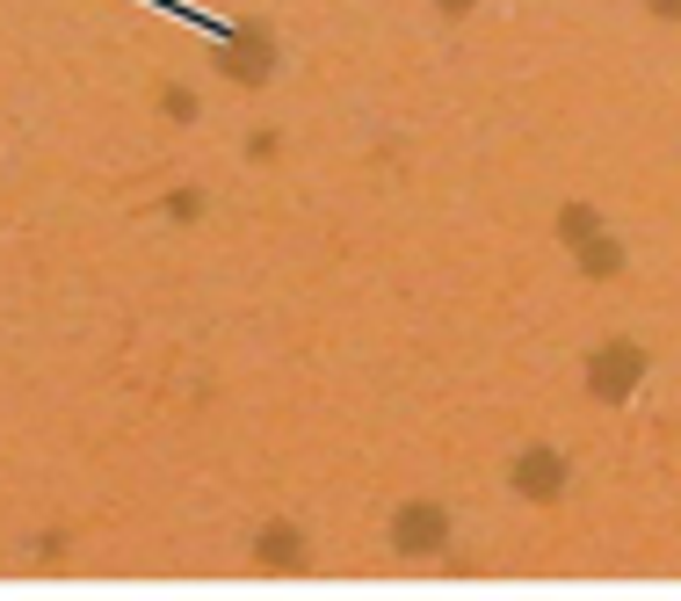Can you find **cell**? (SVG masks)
<instances>
[{"instance_id":"6da1fadb","label":"cell","mask_w":681,"mask_h":601,"mask_svg":"<svg viewBox=\"0 0 681 601\" xmlns=\"http://www.w3.org/2000/svg\"><path fill=\"white\" fill-rule=\"evenodd\" d=\"M290 544H297V536H290V529H268V544H262V558H297V550H290Z\"/></svg>"}]
</instances>
